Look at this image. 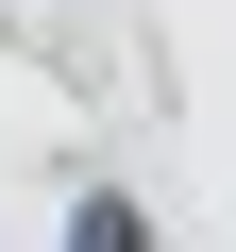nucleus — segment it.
Here are the masks:
<instances>
[{
    "label": "nucleus",
    "mask_w": 236,
    "mask_h": 252,
    "mask_svg": "<svg viewBox=\"0 0 236 252\" xmlns=\"http://www.w3.org/2000/svg\"><path fill=\"white\" fill-rule=\"evenodd\" d=\"M68 252H152V219L118 202V185H84V202H68Z\"/></svg>",
    "instance_id": "1"
}]
</instances>
